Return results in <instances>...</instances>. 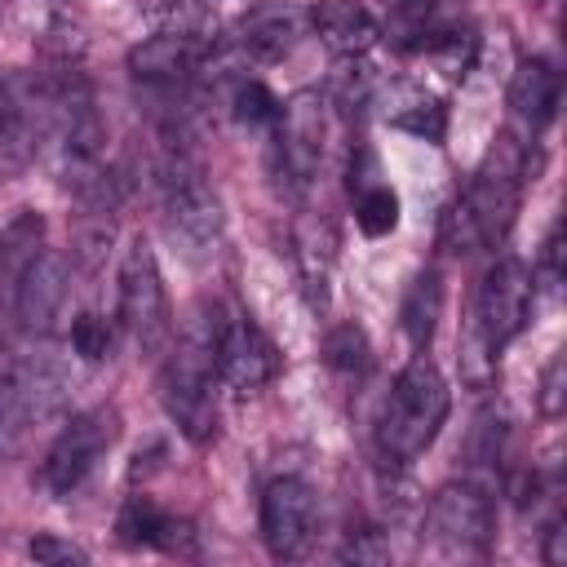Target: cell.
Returning a JSON list of instances; mask_svg holds the SVG:
<instances>
[{"label":"cell","mask_w":567,"mask_h":567,"mask_svg":"<svg viewBox=\"0 0 567 567\" xmlns=\"http://www.w3.org/2000/svg\"><path fill=\"white\" fill-rule=\"evenodd\" d=\"M523 182H527V151H523V142L501 137L487 151V159L478 164V173L465 182V190L447 204V213L439 221V248L452 257L496 248L514 226Z\"/></svg>","instance_id":"6da1fadb"},{"label":"cell","mask_w":567,"mask_h":567,"mask_svg":"<svg viewBox=\"0 0 567 567\" xmlns=\"http://www.w3.org/2000/svg\"><path fill=\"white\" fill-rule=\"evenodd\" d=\"M217 328L221 323H208L199 310L190 315L186 332L177 337V346H168V363L159 372V403L168 412V421L182 430V439H190L195 447L213 443L217 439V390H213V377H217V363H213V346H217Z\"/></svg>","instance_id":"7a4b0ae2"},{"label":"cell","mask_w":567,"mask_h":567,"mask_svg":"<svg viewBox=\"0 0 567 567\" xmlns=\"http://www.w3.org/2000/svg\"><path fill=\"white\" fill-rule=\"evenodd\" d=\"M447 408H452V394H447V381L443 372L416 354L390 385L385 403H381V416H377V447L390 465H408L416 461L443 430L447 421Z\"/></svg>","instance_id":"3957f363"},{"label":"cell","mask_w":567,"mask_h":567,"mask_svg":"<svg viewBox=\"0 0 567 567\" xmlns=\"http://www.w3.org/2000/svg\"><path fill=\"white\" fill-rule=\"evenodd\" d=\"M159 199H164V226L173 235V244H182V252L190 261H204L217 252L221 244V199L217 190L204 182L199 159H190L186 151H168L164 168H159Z\"/></svg>","instance_id":"277c9868"},{"label":"cell","mask_w":567,"mask_h":567,"mask_svg":"<svg viewBox=\"0 0 567 567\" xmlns=\"http://www.w3.org/2000/svg\"><path fill=\"white\" fill-rule=\"evenodd\" d=\"M120 323L146 359L173 346V310H168L164 275L142 235L124 248V261H120Z\"/></svg>","instance_id":"5b68a950"},{"label":"cell","mask_w":567,"mask_h":567,"mask_svg":"<svg viewBox=\"0 0 567 567\" xmlns=\"http://www.w3.org/2000/svg\"><path fill=\"white\" fill-rule=\"evenodd\" d=\"M115 434H120V412L111 403H97V408L71 416L44 456V487L58 501H66L97 470V461L111 452Z\"/></svg>","instance_id":"8992f818"},{"label":"cell","mask_w":567,"mask_h":567,"mask_svg":"<svg viewBox=\"0 0 567 567\" xmlns=\"http://www.w3.org/2000/svg\"><path fill=\"white\" fill-rule=\"evenodd\" d=\"M532 301H536L532 270L518 257H496L478 284V301H474V332L483 337V346L492 354H501L527 328Z\"/></svg>","instance_id":"52a82bcc"},{"label":"cell","mask_w":567,"mask_h":567,"mask_svg":"<svg viewBox=\"0 0 567 567\" xmlns=\"http://www.w3.org/2000/svg\"><path fill=\"white\" fill-rule=\"evenodd\" d=\"M275 173L297 195L319 177L323 164V137H328V102L319 93H297L288 106H279L275 120Z\"/></svg>","instance_id":"ba28073f"},{"label":"cell","mask_w":567,"mask_h":567,"mask_svg":"<svg viewBox=\"0 0 567 567\" xmlns=\"http://www.w3.org/2000/svg\"><path fill=\"white\" fill-rule=\"evenodd\" d=\"M319 527V496L301 474H279L261 492V540L270 558L297 563L310 554Z\"/></svg>","instance_id":"9c48e42d"},{"label":"cell","mask_w":567,"mask_h":567,"mask_svg":"<svg viewBox=\"0 0 567 567\" xmlns=\"http://www.w3.org/2000/svg\"><path fill=\"white\" fill-rule=\"evenodd\" d=\"M213 363L217 377L235 390V394H257L279 377V350L275 341L252 323V319H221L217 328V346H213Z\"/></svg>","instance_id":"30bf717a"},{"label":"cell","mask_w":567,"mask_h":567,"mask_svg":"<svg viewBox=\"0 0 567 567\" xmlns=\"http://www.w3.org/2000/svg\"><path fill=\"white\" fill-rule=\"evenodd\" d=\"M430 532L447 545V549H461V554H483L492 545V532H496V505L492 496L461 478V483H447L434 492L430 501Z\"/></svg>","instance_id":"8fae6325"},{"label":"cell","mask_w":567,"mask_h":567,"mask_svg":"<svg viewBox=\"0 0 567 567\" xmlns=\"http://www.w3.org/2000/svg\"><path fill=\"white\" fill-rule=\"evenodd\" d=\"M62 408V377L49 363H22L0 385V447H13L27 430Z\"/></svg>","instance_id":"7c38bea8"},{"label":"cell","mask_w":567,"mask_h":567,"mask_svg":"<svg viewBox=\"0 0 567 567\" xmlns=\"http://www.w3.org/2000/svg\"><path fill=\"white\" fill-rule=\"evenodd\" d=\"M66 292H71V270H66V257L62 252H49L40 248L35 261L22 270L18 288H13V310H18V323L27 332H53L62 306H66Z\"/></svg>","instance_id":"4fadbf2b"},{"label":"cell","mask_w":567,"mask_h":567,"mask_svg":"<svg viewBox=\"0 0 567 567\" xmlns=\"http://www.w3.org/2000/svg\"><path fill=\"white\" fill-rule=\"evenodd\" d=\"M213 53V40L204 31H159L151 40H142L133 53H128V71L146 84H177L186 75H195Z\"/></svg>","instance_id":"5bb4252c"},{"label":"cell","mask_w":567,"mask_h":567,"mask_svg":"<svg viewBox=\"0 0 567 567\" xmlns=\"http://www.w3.org/2000/svg\"><path fill=\"white\" fill-rule=\"evenodd\" d=\"M306 35V13L292 4H257L252 13H244L235 44L244 58L252 62H279L292 53V44Z\"/></svg>","instance_id":"9a60e30c"},{"label":"cell","mask_w":567,"mask_h":567,"mask_svg":"<svg viewBox=\"0 0 567 567\" xmlns=\"http://www.w3.org/2000/svg\"><path fill=\"white\" fill-rule=\"evenodd\" d=\"M306 22L337 58H363L381 40V22L359 0H319Z\"/></svg>","instance_id":"2e32d148"},{"label":"cell","mask_w":567,"mask_h":567,"mask_svg":"<svg viewBox=\"0 0 567 567\" xmlns=\"http://www.w3.org/2000/svg\"><path fill=\"white\" fill-rule=\"evenodd\" d=\"M558 111V71L545 58H527L518 62L514 80H509V115L523 124L527 137H536Z\"/></svg>","instance_id":"e0dca14e"},{"label":"cell","mask_w":567,"mask_h":567,"mask_svg":"<svg viewBox=\"0 0 567 567\" xmlns=\"http://www.w3.org/2000/svg\"><path fill=\"white\" fill-rule=\"evenodd\" d=\"M190 523L151 505L146 496H133L120 514V540L124 545H151V549H164V554H186L190 549Z\"/></svg>","instance_id":"ac0fdd59"},{"label":"cell","mask_w":567,"mask_h":567,"mask_svg":"<svg viewBox=\"0 0 567 567\" xmlns=\"http://www.w3.org/2000/svg\"><path fill=\"white\" fill-rule=\"evenodd\" d=\"M332 230L328 221H301L297 226V261H301V279H306V292H310V306L323 310L328 301V270H332Z\"/></svg>","instance_id":"d6986e66"},{"label":"cell","mask_w":567,"mask_h":567,"mask_svg":"<svg viewBox=\"0 0 567 567\" xmlns=\"http://www.w3.org/2000/svg\"><path fill=\"white\" fill-rule=\"evenodd\" d=\"M399 315H403L408 341H412L416 350H425L430 337H434V328H439V315H443V279H439V270H421V275L412 279V288H408Z\"/></svg>","instance_id":"ffe728a7"},{"label":"cell","mask_w":567,"mask_h":567,"mask_svg":"<svg viewBox=\"0 0 567 567\" xmlns=\"http://www.w3.org/2000/svg\"><path fill=\"white\" fill-rule=\"evenodd\" d=\"M40 239H44V221H40L35 213H18V217L4 226V235H0V284H4L9 297H13L22 270L35 261Z\"/></svg>","instance_id":"44dd1931"},{"label":"cell","mask_w":567,"mask_h":567,"mask_svg":"<svg viewBox=\"0 0 567 567\" xmlns=\"http://www.w3.org/2000/svg\"><path fill=\"white\" fill-rule=\"evenodd\" d=\"M323 363H328L341 381H363V372H368V363H372V350H368L363 328H354V323L332 328L328 341H323Z\"/></svg>","instance_id":"7402d4cb"},{"label":"cell","mask_w":567,"mask_h":567,"mask_svg":"<svg viewBox=\"0 0 567 567\" xmlns=\"http://www.w3.org/2000/svg\"><path fill=\"white\" fill-rule=\"evenodd\" d=\"M385 120L412 137H425V142H443V128H447V111L443 102L425 97V93H408L399 106L385 111Z\"/></svg>","instance_id":"603a6c76"},{"label":"cell","mask_w":567,"mask_h":567,"mask_svg":"<svg viewBox=\"0 0 567 567\" xmlns=\"http://www.w3.org/2000/svg\"><path fill=\"white\" fill-rule=\"evenodd\" d=\"M354 221L363 235H390L399 226V195L385 186V182H368L354 199Z\"/></svg>","instance_id":"cb8c5ba5"},{"label":"cell","mask_w":567,"mask_h":567,"mask_svg":"<svg viewBox=\"0 0 567 567\" xmlns=\"http://www.w3.org/2000/svg\"><path fill=\"white\" fill-rule=\"evenodd\" d=\"M279 106H284V102H279L266 84H257V80H248V84L235 89V120L248 124V128H275Z\"/></svg>","instance_id":"d4e9b609"},{"label":"cell","mask_w":567,"mask_h":567,"mask_svg":"<svg viewBox=\"0 0 567 567\" xmlns=\"http://www.w3.org/2000/svg\"><path fill=\"white\" fill-rule=\"evenodd\" d=\"M71 346H75V354L84 363H102L111 354V323L102 315H93V310L75 315L71 319Z\"/></svg>","instance_id":"484cf974"},{"label":"cell","mask_w":567,"mask_h":567,"mask_svg":"<svg viewBox=\"0 0 567 567\" xmlns=\"http://www.w3.org/2000/svg\"><path fill=\"white\" fill-rule=\"evenodd\" d=\"M27 554H31L35 563H49V567H71V563H89V554H84L80 545H71V540H58V536H31Z\"/></svg>","instance_id":"4316f807"},{"label":"cell","mask_w":567,"mask_h":567,"mask_svg":"<svg viewBox=\"0 0 567 567\" xmlns=\"http://www.w3.org/2000/svg\"><path fill=\"white\" fill-rule=\"evenodd\" d=\"M385 563L390 545L381 540V532H350V540L341 545V563Z\"/></svg>","instance_id":"83f0119b"},{"label":"cell","mask_w":567,"mask_h":567,"mask_svg":"<svg viewBox=\"0 0 567 567\" xmlns=\"http://www.w3.org/2000/svg\"><path fill=\"white\" fill-rule=\"evenodd\" d=\"M563 377H567V359L554 354L549 368H545V377H540V412L545 416H558L563 412Z\"/></svg>","instance_id":"f1b7e54d"},{"label":"cell","mask_w":567,"mask_h":567,"mask_svg":"<svg viewBox=\"0 0 567 567\" xmlns=\"http://www.w3.org/2000/svg\"><path fill=\"white\" fill-rule=\"evenodd\" d=\"M540 270H545V279H549V284H558V279H563V226H554V230H549V239H545V257H540Z\"/></svg>","instance_id":"f546056e"},{"label":"cell","mask_w":567,"mask_h":567,"mask_svg":"<svg viewBox=\"0 0 567 567\" xmlns=\"http://www.w3.org/2000/svg\"><path fill=\"white\" fill-rule=\"evenodd\" d=\"M540 558H545L549 567L567 563V532H563V518H554V523L545 527V549H540Z\"/></svg>","instance_id":"4dcf8cb0"}]
</instances>
